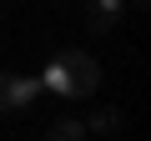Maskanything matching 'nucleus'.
<instances>
[{
    "mask_svg": "<svg viewBox=\"0 0 151 141\" xmlns=\"http://www.w3.org/2000/svg\"><path fill=\"white\" fill-rule=\"evenodd\" d=\"M40 101V81L35 76H5V111H25Z\"/></svg>",
    "mask_w": 151,
    "mask_h": 141,
    "instance_id": "2",
    "label": "nucleus"
},
{
    "mask_svg": "<svg viewBox=\"0 0 151 141\" xmlns=\"http://www.w3.org/2000/svg\"><path fill=\"white\" fill-rule=\"evenodd\" d=\"M55 65H60L65 86H70V101H81V96H91V91L101 86V65H96V55H86V50H60Z\"/></svg>",
    "mask_w": 151,
    "mask_h": 141,
    "instance_id": "1",
    "label": "nucleus"
},
{
    "mask_svg": "<svg viewBox=\"0 0 151 141\" xmlns=\"http://www.w3.org/2000/svg\"><path fill=\"white\" fill-rule=\"evenodd\" d=\"M116 20H121V0H86V30L91 35H106Z\"/></svg>",
    "mask_w": 151,
    "mask_h": 141,
    "instance_id": "3",
    "label": "nucleus"
},
{
    "mask_svg": "<svg viewBox=\"0 0 151 141\" xmlns=\"http://www.w3.org/2000/svg\"><path fill=\"white\" fill-rule=\"evenodd\" d=\"M45 136H50V141H81V136H86V121L60 116V121H50V126H45Z\"/></svg>",
    "mask_w": 151,
    "mask_h": 141,
    "instance_id": "4",
    "label": "nucleus"
},
{
    "mask_svg": "<svg viewBox=\"0 0 151 141\" xmlns=\"http://www.w3.org/2000/svg\"><path fill=\"white\" fill-rule=\"evenodd\" d=\"M0 111H5V70H0Z\"/></svg>",
    "mask_w": 151,
    "mask_h": 141,
    "instance_id": "6",
    "label": "nucleus"
},
{
    "mask_svg": "<svg viewBox=\"0 0 151 141\" xmlns=\"http://www.w3.org/2000/svg\"><path fill=\"white\" fill-rule=\"evenodd\" d=\"M126 121H121V111L116 106H106V111H96L91 121H86V131H96V136H111V131H121Z\"/></svg>",
    "mask_w": 151,
    "mask_h": 141,
    "instance_id": "5",
    "label": "nucleus"
},
{
    "mask_svg": "<svg viewBox=\"0 0 151 141\" xmlns=\"http://www.w3.org/2000/svg\"><path fill=\"white\" fill-rule=\"evenodd\" d=\"M131 5H136V10H146V0H131Z\"/></svg>",
    "mask_w": 151,
    "mask_h": 141,
    "instance_id": "7",
    "label": "nucleus"
}]
</instances>
